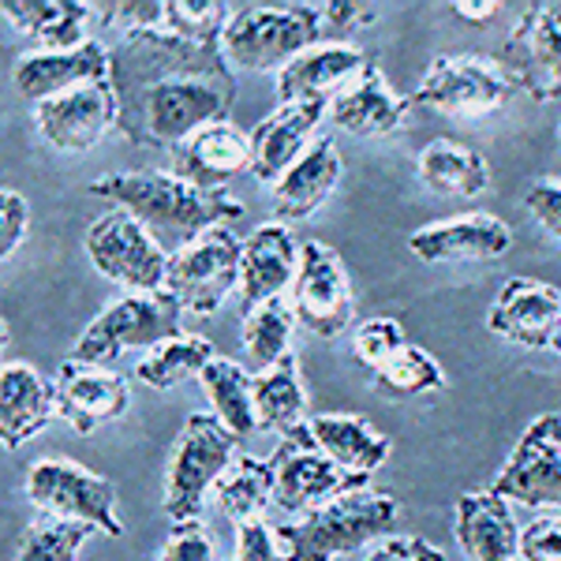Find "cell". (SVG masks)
<instances>
[{"label": "cell", "instance_id": "6da1fadb", "mask_svg": "<svg viewBox=\"0 0 561 561\" xmlns=\"http://www.w3.org/2000/svg\"><path fill=\"white\" fill-rule=\"evenodd\" d=\"M102 23L124 20L108 49V83L116 135L135 147L176 150L195 131L229 121L237 76L221 38L232 12L221 0H150V4H98Z\"/></svg>", "mask_w": 561, "mask_h": 561}, {"label": "cell", "instance_id": "7a4b0ae2", "mask_svg": "<svg viewBox=\"0 0 561 561\" xmlns=\"http://www.w3.org/2000/svg\"><path fill=\"white\" fill-rule=\"evenodd\" d=\"M90 195L116 203V210L139 217L147 229H169L187 240L203 237L214 225L243 217V206L225 192H203L176 173H108L90 180Z\"/></svg>", "mask_w": 561, "mask_h": 561}, {"label": "cell", "instance_id": "3957f363", "mask_svg": "<svg viewBox=\"0 0 561 561\" xmlns=\"http://www.w3.org/2000/svg\"><path fill=\"white\" fill-rule=\"evenodd\" d=\"M401 520V502L389 491H356L300 520L277 524V542L285 561H337L359 554L364 547H378L393 536Z\"/></svg>", "mask_w": 561, "mask_h": 561}, {"label": "cell", "instance_id": "277c9868", "mask_svg": "<svg viewBox=\"0 0 561 561\" xmlns=\"http://www.w3.org/2000/svg\"><path fill=\"white\" fill-rule=\"evenodd\" d=\"M322 4H243L225 26V60L243 71H285L322 45Z\"/></svg>", "mask_w": 561, "mask_h": 561}, {"label": "cell", "instance_id": "5b68a950", "mask_svg": "<svg viewBox=\"0 0 561 561\" xmlns=\"http://www.w3.org/2000/svg\"><path fill=\"white\" fill-rule=\"evenodd\" d=\"M240 438L210 415H187L184 431L176 434V446L169 454L165 472V517L173 524H187L203 517L206 494L217 491L232 465H237Z\"/></svg>", "mask_w": 561, "mask_h": 561}, {"label": "cell", "instance_id": "8992f818", "mask_svg": "<svg viewBox=\"0 0 561 561\" xmlns=\"http://www.w3.org/2000/svg\"><path fill=\"white\" fill-rule=\"evenodd\" d=\"M180 307L173 296L161 288V293H135L124 300L108 304L94 322L79 333L71 359L90 367H108L113 359L128 356V352L142 348H161L169 341L184 337V325H180Z\"/></svg>", "mask_w": 561, "mask_h": 561}, {"label": "cell", "instance_id": "52a82bcc", "mask_svg": "<svg viewBox=\"0 0 561 561\" xmlns=\"http://www.w3.org/2000/svg\"><path fill=\"white\" fill-rule=\"evenodd\" d=\"M23 494L42 517L90 524L113 539L124 536V520L116 513V486L79 460H34L23 479Z\"/></svg>", "mask_w": 561, "mask_h": 561}, {"label": "cell", "instance_id": "ba28073f", "mask_svg": "<svg viewBox=\"0 0 561 561\" xmlns=\"http://www.w3.org/2000/svg\"><path fill=\"white\" fill-rule=\"evenodd\" d=\"M274 472H277V486H274V505L288 513V517H307V513L322 510V505L337 502L345 494L367 491L370 476L348 472L333 460L325 449L314 442L311 423L304 431L280 438V446L274 449Z\"/></svg>", "mask_w": 561, "mask_h": 561}, {"label": "cell", "instance_id": "9c48e42d", "mask_svg": "<svg viewBox=\"0 0 561 561\" xmlns=\"http://www.w3.org/2000/svg\"><path fill=\"white\" fill-rule=\"evenodd\" d=\"M240 259L243 243L229 225H214L203 237L180 243L169 255L165 293L195 314H214L240 288Z\"/></svg>", "mask_w": 561, "mask_h": 561}, {"label": "cell", "instance_id": "30bf717a", "mask_svg": "<svg viewBox=\"0 0 561 561\" xmlns=\"http://www.w3.org/2000/svg\"><path fill=\"white\" fill-rule=\"evenodd\" d=\"M87 255L94 270L128 293H161L169 259L158 237L128 210H105L87 229Z\"/></svg>", "mask_w": 561, "mask_h": 561}, {"label": "cell", "instance_id": "8fae6325", "mask_svg": "<svg viewBox=\"0 0 561 561\" xmlns=\"http://www.w3.org/2000/svg\"><path fill=\"white\" fill-rule=\"evenodd\" d=\"M520 87L502 60L483 57H454L442 53L423 71L420 87H415V105H431L446 116H479L502 108L510 98H517Z\"/></svg>", "mask_w": 561, "mask_h": 561}, {"label": "cell", "instance_id": "7c38bea8", "mask_svg": "<svg viewBox=\"0 0 561 561\" xmlns=\"http://www.w3.org/2000/svg\"><path fill=\"white\" fill-rule=\"evenodd\" d=\"M491 494L528 510L561 513V412H542L524 427Z\"/></svg>", "mask_w": 561, "mask_h": 561}, {"label": "cell", "instance_id": "4fadbf2b", "mask_svg": "<svg viewBox=\"0 0 561 561\" xmlns=\"http://www.w3.org/2000/svg\"><path fill=\"white\" fill-rule=\"evenodd\" d=\"M296 322L314 337H337L356 314V296H352V277L345 262L333 248L311 240L300 248V270L288 288Z\"/></svg>", "mask_w": 561, "mask_h": 561}, {"label": "cell", "instance_id": "5bb4252c", "mask_svg": "<svg viewBox=\"0 0 561 561\" xmlns=\"http://www.w3.org/2000/svg\"><path fill=\"white\" fill-rule=\"evenodd\" d=\"M502 68L539 105L561 102V0L524 8L502 45Z\"/></svg>", "mask_w": 561, "mask_h": 561}, {"label": "cell", "instance_id": "9a60e30c", "mask_svg": "<svg viewBox=\"0 0 561 561\" xmlns=\"http://www.w3.org/2000/svg\"><path fill=\"white\" fill-rule=\"evenodd\" d=\"M116 116H121V105H116L108 79L76 87L68 94L34 105V124H38L42 139L65 153L98 147L105 131H116Z\"/></svg>", "mask_w": 561, "mask_h": 561}, {"label": "cell", "instance_id": "2e32d148", "mask_svg": "<svg viewBox=\"0 0 561 561\" xmlns=\"http://www.w3.org/2000/svg\"><path fill=\"white\" fill-rule=\"evenodd\" d=\"M486 330L520 348H550L561 330V288L542 277H510L486 311Z\"/></svg>", "mask_w": 561, "mask_h": 561}, {"label": "cell", "instance_id": "e0dca14e", "mask_svg": "<svg viewBox=\"0 0 561 561\" xmlns=\"http://www.w3.org/2000/svg\"><path fill=\"white\" fill-rule=\"evenodd\" d=\"M513 248V232L494 214H457L446 221H431L409 237V251L420 262H497Z\"/></svg>", "mask_w": 561, "mask_h": 561}, {"label": "cell", "instance_id": "ac0fdd59", "mask_svg": "<svg viewBox=\"0 0 561 561\" xmlns=\"http://www.w3.org/2000/svg\"><path fill=\"white\" fill-rule=\"evenodd\" d=\"M378 65V49L348 42H322L300 53L285 71H277V102H330L341 87H348L359 71Z\"/></svg>", "mask_w": 561, "mask_h": 561}, {"label": "cell", "instance_id": "d6986e66", "mask_svg": "<svg viewBox=\"0 0 561 561\" xmlns=\"http://www.w3.org/2000/svg\"><path fill=\"white\" fill-rule=\"evenodd\" d=\"M131 404L128 378L108 367H90L65 359L57 370V409L60 420L71 423L76 434H94L105 423H116Z\"/></svg>", "mask_w": 561, "mask_h": 561}, {"label": "cell", "instance_id": "ffe728a7", "mask_svg": "<svg viewBox=\"0 0 561 561\" xmlns=\"http://www.w3.org/2000/svg\"><path fill=\"white\" fill-rule=\"evenodd\" d=\"M251 131L237 128L232 121L210 124V128L195 131L187 142L173 150V173L187 184L203 187V192H225L229 180L240 173H251Z\"/></svg>", "mask_w": 561, "mask_h": 561}, {"label": "cell", "instance_id": "44dd1931", "mask_svg": "<svg viewBox=\"0 0 561 561\" xmlns=\"http://www.w3.org/2000/svg\"><path fill=\"white\" fill-rule=\"evenodd\" d=\"M330 102H296V105H277L270 116L251 128V173L259 184L277 187V180L304 158V150L311 147V131L322 124Z\"/></svg>", "mask_w": 561, "mask_h": 561}, {"label": "cell", "instance_id": "7402d4cb", "mask_svg": "<svg viewBox=\"0 0 561 561\" xmlns=\"http://www.w3.org/2000/svg\"><path fill=\"white\" fill-rule=\"evenodd\" d=\"M15 90L26 98V102H49V98H60L76 87L98 83V79H108V49L98 42H87L79 49H34L23 53L15 60Z\"/></svg>", "mask_w": 561, "mask_h": 561}, {"label": "cell", "instance_id": "603a6c76", "mask_svg": "<svg viewBox=\"0 0 561 561\" xmlns=\"http://www.w3.org/2000/svg\"><path fill=\"white\" fill-rule=\"evenodd\" d=\"M296 270H300V243L293 229L280 221H270L243 240L240 259V300L243 311L277 300L285 288H293Z\"/></svg>", "mask_w": 561, "mask_h": 561}, {"label": "cell", "instance_id": "cb8c5ba5", "mask_svg": "<svg viewBox=\"0 0 561 561\" xmlns=\"http://www.w3.org/2000/svg\"><path fill=\"white\" fill-rule=\"evenodd\" d=\"M454 536L468 561H517L520 524L510 502L491 491H468L454 505Z\"/></svg>", "mask_w": 561, "mask_h": 561}, {"label": "cell", "instance_id": "d4e9b609", "mask_svg": "<svg viewBox=\"0 0 561 561\" xmlns=\"http://www.w3.org/2000/svg\"><path fill=\"white\" fill-rule=\"evenodd\" d=\"M57 415V382H49L31 364H15V359L0 367V442L8 454L26 446Z\"/></svg>", "mask_w": 561, "mask_h": 561}, {"label": "cell", "instance_id": "484cf974", "mask_svg": "<svg viewBox=\"0 0 561 561\" xmlns=\"http://www.w3.org/2000/svg\"><path fill=\"white\" fill-rule=\"evenodd\" d=\"M409 105L393 87L386 83V76L378 71V65H370L367 71H359L348 87H341L330 98V116L337 128H345L348 135L359 139H386L404 124Z\"/></svg>", "mask_w": 561, "mask_h": 561}, {"label": "cell", "instance_id": "4316f807", "mask_svg": "<svg viewBox=\"0 0 561 561\" xmlns=\"http://www.w3.org/2000/svg\"><path fill=\"white\" fill-rule=\"evenodd\" d=\"M341 173H345V161H341V153H337V142H333L330 135L314 139L311 147L304 150V158L277 180L274 214L280 221L311 217L325 198L333 195V187L341 184Z\"/></svg>", "mask_w": 561, "mask_h": 561}, {"label": "cell", "instance_id": "83f0119b", "mask_svg": "<svg viewBox=\"0 0 561 561\" xmlns=\"http://www.w3.org/2000/svg\"><path fill=\"white\" fill-rule=\"evenodd\" d=\"M311 434L341 468L359 476H375L393 454L389 434L356 412H319L311 420Z\"/></svg>", "mask_w": 561, "mask_h": 561}, {"label": "cell", "instance_id": "f1b7e54d", "mask_svg": "<svg viewBox=\"0 0 561 561\" xmlns=\"http://www.w3.org/2000/svg\"><path fill=\"white\" fill-rule=\"evenodd\" d=\"M0 12L15 31L26 34L34 45H45L49 53L79 49L90 42L87 20L94 4H83V0H4Z\"/></svg>", "mask_w": 561, "mask_h": 561}, {"label": "cell", "instance_id": "f546056e", "mask_svg": "<svg viewBox=\"0 0 561 561\" xmlns=\"http://www.w3.org/2000/svg\"><path fill=\"white\" fill-rule=\"evenodd\" d=\"M415 173H420L423 187L434 195H465L476 198L491 187V165L486 158L465 142L454 139H434L415 158Z\"/></svg>", "mask_w": 561, "mask_h": 561}, {"label": "cell", "instance_id": "4dcf8cb0", "mask_svg": "<svg viewBox=\"0 0 561 561\" xmlns=\"http://www.w3.org/2000/svg\"><path fill=\"white\" fill-rule=\"evenodd\" d=\"M255 412H259V431H274L280 438L304 431L307 423V389L300 378V364L296 352H288L280 364L255 375Z\"/></svg>", "mask_w": 561, "mask_h": 561}, {"label": "cell", "instance_id": "1f68e13d", "mask_svg": "<svg viewBox=\"0 0 561 561\" xmlns=\"http://www.w3.org/2000/svg\"><path fill=\"white\" fill-rule=\"evenodd\" d=\"M203 389L214 404V415L225 423L237 438L259 431V412H255V378L243 370L237 359L214 356L210 367L203 370Z\"/></svg>", "mask_w": 561, "mask_h": 561}, {"label": "cell", "instance_id": "d6a6232c", "mask_svg": "<svg viewBox=\"0 0 561 561\" xmlns=\"http://www.w3.org/2000/svg\"><path fill=\"white\" fill-rule=\"evenodd\" d=\"M274 486L277 472L274 460H255V457H237V465L225 472V479L217 483V510L225 517H232L237 524L262 520V513L274 505Z\"/></svg>", "mask_w": 561, "mask_h": 561}, {"label": "cell", "instance_id": "836d02e7", "mask_svg": "<svg viewBox=\"0 0 561 561\" xmlns=\"http://www.w3.org/2000/svg\"><path fill=\"white\" fill-rule=\"evenodd\" d=\"M296 314H293V304L285 296L277 300H266L251 311H243V352H248L251 367L259 370H270L274 364L288 356V345H293V330H296Z\"/></svg>", "mask_w": 561, "mask_h": 561}, {"label": "cell", "instance_id": "e575fe53", "mask_svg": "<svg viewBox=\"0 0 561 561\" xmlns=\"http://www.w3.org/2000/svg\"><path fill=\"white\" fill-rule=\"evenodd\" d=\"M217 356L214 345L206 337H176L169 345L147 352V356L135 364V378L150 389H176L187 378H203V370L210 367Z\"/></svg>", "mask_w": 561, "mask_h": 561}, {"label": "cell", "instance_id": "d590c367", "mask_svg": "<svg viewBox=\"0 0 561 561\" xmlns=\"http://www.w3.org/2000/svg\"><path fill=\"white\" fill-rule=\"evenodd\" d=\"M370 382H375L378 393H386V397H423V393L446 389V370H442V364L427 348H420L409 341L389 364H382L375 375H370Z\"/></svg>", "mask_w": 561, "mask_h": 561}, {"label": "cell", "instance_id": "8d00e7d4", "mask_svg": "<svg viewBox=\"0 0 561 561\" xmlns=\"http://www.w3.org/2000/svg\"><path fill=\"white\" fill-rule=\"evenodd\" d=\"M94 531L98 528H90V524L38 517L23 531L15 561H76V554Z\"/></svg>", "mask_w": 561, "mask_h": 561}, {"label": "cell", "instance_id": "74e56055", "mask_svg": "<svg viewBox=\"0 0 561 561\" xmlns=\"http://www.w3.org/2000/svg\"><path fill=\"white\" fill-rule=\"evenodd\" d=\"M404 345H409V333H404L401 319H393V314H375V319H367L352 333V359L375 375V370L389 364Z\"/></svg>", "mask_w": 561, "mask_h": 561}, {"label": "cell", "instance_id": "f35d334b", "mask_svg": "<svg viewBox=\"0 0 561 561\" xmlns=\"http://www.w3.org/2000/svg\"><path fill=\"white\" fill-rule=\"evenodd\" d=\"M158 561H221L217 542L203 520H187L169 528L165 542L158 550Z\"/></svg>", "mask_w": 561, "mask_h": 561}, {"label": "cell", "instance_id": "ab89813d", "mask_svg": "<svg viewBox=\"0 0 561 561\" xmlns=\"http://www.w3.org/2000/svg\"><path fill=\"white\" fill-rule=\"evenodd\" d=\"M520 561H561V513H542L524 524Z\"/></svg>", "mask_w": 561, "mask_h": 561}, {"label": "cell", "instance_id": "60d3db41", "mask_svg": "<svg viewBox=\"0 0 561 561\" xmlns=\"http://www.w3.org/2000/svg\"><path fill=\"white\" fill-rule=\"evenodd\" d=\"M524 206H528L531 217H536L550 237L561 240V180L558 176L531 180L528 192H524Z\"/></svg>", "mask_w": 561, "mask_h": 561}, {"label": "cell", "instance_id": "b9f144b4", "mask_svg": "<svg viewBox=\"0 0 561 561\" xmlns=\"http://www.w3.org/2000/svg\"><path fill=\"white\" fill-rule=\"evenodd\" d=\"M26 229H31V206L15 187H4L0 192V255H15V248L26 240Z\"/></svg>", "mask_w": 561, "mask_h": 561}, {"label": "cell", "instance_id": "7bdbcfd3", "mask_svg": "<svg viewBox=\"0 0 561 561\" xmlns=\"http://www.w3.org/2000/svg\"><path fill=\"white\" fill-rule=\"evenodd\" d=\"M232 561H285L277 531L262 520L237 524V558Z\"/></svg>", "mask_w": 561, "mask_h": 561}, {"label": "cell", "instance_id": "ee69618b", "mask_svg": "<svg viewBox=\"0 0 561 561\" xmlns=\"http://www.w3.org/2000/svg\"><path fill=\"white\" fill-rule=\"evenodd\" d=\"M375 20H378V4H356V0H330V4H322V23L330 42H341V34L370 26Z\"/></svg>", "mask_w": 561, "mask_h": 561}, {"label": "cell", "instance_id": "f6af8a7d", "mask_svg": "<svg viewBox=\"0 0 561 561\" xmlns=\"http://www.w3.org/2000/svg\"><path fill=\"white\" fill-rule=\"evenodd\" d=\"M367 561H446V554L423 536H389L370 550Z\"/></svg>", "mask_w": 561, "mask_h": 561}, {"label": "cell", "instance_id": "bcb514c9", "mask_svg": "<svg viewBox=\"0 0 561 561\" xmlns=\"http://www.w3.org/2000/svg\"><path fill=\"white\" fill-rule=\"evenodd\" d=\"M497 0H454L449 4V12H457L465 23H476V26H483V23H491L494 15H497Z\"/></svg>", "mask_w": 561, "mask_h": 561}, {"label": "cell", "instance_id": "7dc6e473", "mask_svg": "<svg viewBox=\"0 0 561 561\" xmlns=\"http://www.w3.org/2000/svg\"><path fill=\"white\" fill-rule=\"evenodd\" d=\"M550 348H554V352H558V356H561V330L554 333V345H550Z\"/></svg>", "mask_w": 561, "mask_h": 561}, {"label": "cell", "instance_id": "c3c4849f", "mask_svg": "<svg viewBox=\"0 0 561 561\" xmlns=\"http://www.w3.org/2000/svg\"><path fill=\"white\" fill-rule=\"evenodd\" d=\"M558 142H561V124H558Z\"/></svg>", "mask_w": 561, "mask_h": 561}]
</instances>
